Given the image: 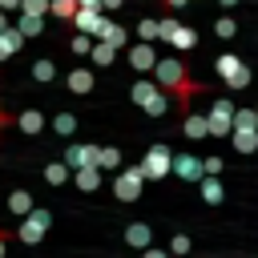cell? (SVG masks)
I'll return each instance as SVG.
<instances>
[{
    "label": "cell",
    "mask_w": 258,
    "mask_h": 258,
    "mask_svg": "<svg viewBox=\"0 0 258 258\" xmlns=\"http://www.w3.org/2000/svg\"><path fill=\"white\" fill-rule=\"evenodd\" d=\"M8 125H12V117H8L4 109H0V137H4V129H8Z\"/></svg>",
    "instance_id": "cell-40"
},
{
    "label": "cell",
    "mask_w": 258,
    "mask_h": 258,
    "mask_svg": "<svg viewBox=\"0 0 258 258\" xmlns=\"http://www.w3.org/2000/svg\"><path fill=\"white\" fill-rule=\"evenodd\" d=\"M0 258H8V230L0 226Z\"/></svg>",
    "instance_id": "cell-38"
},
{
    "label": "cell",
    "mask_w": 258,
    "mask_h": 258,
    "mask_svg": "<svg viewBox=\"0 0 258 258\" xmlns=\"http://www.w3.org/2000/svg\"><path fill=\"white\" fill-rule=\"evenodd\" d=\"M230 125H234V101L230 97H214V105H210V113H206V137H226L230 133Z\"/></svg>",
    "instance_id": "cell-7"
},
{
    "label": "cell",
    "mask_w": 258,
    "mask_h": 258,
    "mask_svg": "<svg viewBox=\"0 0 258 258\" xmlns=\"http://www.w3.org/2000/svg\"><path fill=\"white\" fill-rule=\"evenodd\" d=\"M222 169H226V161H222L218 153H210V157H202V173H214V177H222Z\"/></svg>",
    "instance_id": "cell-33"
},
{
    "label": "cell",
    "mask_w": 258,
    "mask_h": 258,
    "mask_svg": "<svg viewBox=\"0 0 258 258\" xmlns=\"http://www.w3.org/2000/svg\"><path fill=\"white\" fill-rule=\"evenodd\" d=\"M214 36H218V40H234V36H238L234 16H218V20H214Z\"/></svg>",
    "instance_id": "cell-28"
},
{
    "label": "cell",
    "mask_w": 258,
    "mask_h": 258,
    "mask_svg": "<svg viewBox=\"0 0 258 258\" xmlns=\"http://www.w3.org/2000/svg\"><path fill=\"white\" fill-rule=\"evenodd\" d=\"M32 81H36V85H52V81H56V60H48V56L32 60Z\"/></svg>",
    "instance_id": "cell-22"
},
{
    "label": "cell",
    "mask_w": 258,
    "mask_h": 258,
    "mask_svg": "<svg viewBox=\"0 0 258 258\" xmlns=\"http://www.w3.org/2000/svg\"><path fill=\"white\" fill-rule=\"evenodd\" d=\"M97 40H105V44H113V48H117V52H121V48H125V44H129V28H125V24H117V20H109V16H105V24H101V32H97Z\"/></svg>",
    "instance_id": "cell-15"
},
{
    "label": "cell",
    "mask_w": 258,
    "mask_h": 258,
    "mask_svg": "<svg viewBox=\"0 0 258 258\" xmlns=\"http://www.w3.org/2000/svg\"><path fill=\"white\" fill-rule=\"evenodd\" d=\"M0 28H8V12L4 8H0Z\"/></svg>",
    "instance_id": "cell-42"
},
{
    "label": "cell",
    "mask_w": 258,
    "mask_h": 258,
    "mask_svg": "<svg viewBox=\"0 0 258 258\" xmlns=\"http://www.w3.org/2000/svg\"><path fill=\"white\" fill-rule=\"evenodd\" d=\"M20 44H24V36H20V28H16V24L0 28V60L16 56V52H20Z\"/></svg>",
    "instance_id": "cell-18"
},
{
    "label": "cell",
    "mask_w": 258,
    "mask_h": 258,
    "mask_svg": "<svg viewBox=\"0 0 258 258\" xmlns=\"http://www.w3.org/2000/svg\"><path fill=\"white\" fill-rule=\"evenodd\" d=\"M169 173H177L181 181H198L202 177V157H194V153H173V165H169Z\"/></svg>",
    "instance_id": "cell-12"
},
{
    "label": "cell",
    "mask_w": 258,
    "mask_h": 258,
    "mask_svg": "<svg viewBox=\"0 0 258 258\" xmlns=\"http://www.w3.org/2000/svg\"><path fill=\"white\" fill-rule=\"evenodd\" d=\"M218 4H222V8H234V4H242V0H218Z\"/></svg>",
    "instance_id": "cell-41"
},
{
    "label": "cell",
    "mask_w": 258,
    "mask_h": 258,
    "mask_svg": "<svg viewBox=\"0 0 258 258\" xmlns=\"http://www.w3.org/2000/svg\"><path fill=\"white\" fill-rule=\"evenodd\" d=\"M141 185H145L141 165H129V169H117L113 194H117V202H137V198H141Z\"/></svg>",
    "instance_id": "cell-8"
},
{
    "label": "cell",
    "mask_w": 258,
    "mask_h": 258,
    "mask_svg": "<svg viewBox=\"0 0 258 258\" xmlns=\"http://www.w3.org/2000/svg\"><path fill=\"white\" fill-rule=\"evenodd\" d=\"M214 73H218V77L226 81V89H234V93L250 89V81H254L250 64H242V56H234V52H222V56H214Z\"/></svg>",
    "instance_id": "cell-3"
},
{
    "label": "cell",
    "mask_w": 258,
    "mask_h": 258,
    "mask_svg": "<svg viewBox=\"0 0 258 258\" xmlns=\"http://www.w3.org/2000/svg\"><path fill=\"white\" fill-rule=\"evenodd\" d=\"M0 8H4V12H16V8H20V0H0Z\"/></svg>",
    "instance_id": "cell-39"
},
{
    "label": "cell",
    "mask_w": 258,
    "mask_h": 258,
    "mask_svg": "<svg viewBox=\"0 0 258 258\" xmlns=\"http://www.w3.org/2000/svg\"><path fill=\"white\" fill-rule=\"evenodd\" d=\"M129 101H133L145 117H165V109H169V97H165V93L157 89V81H149L145 73H141V81H133Z\"/></svg>",
    "instance_id": "cell-2"
},
{
    "label": "cell",
    "mask_w": 258,
    "mask_h": 258,
    "mask_svg": "<svg viewBox=\"0 0 258 258\" xmlns=\"http://www.w3.org/2000/svg\"><path fill=\"white\" fill-rule=\"evenodd\" d=\"M28 210H32V194H28V189H12V194H8V214H12V218H24Z\"/></svg>",
    "instance_id": "cell-24"
},
{
    "label": "cell",
    "mask_w": 258,
    "mask_h": 258,
    "mask_svg": "<svg viewBox=\"0 0 258 258\" xmlns=\"http://www.w3.org/2000/svg\"><path fill=\"white\" fill-rule=\"evenodd\" d=\"M20 12H28V16H44V12H48V0H20Z\"/></svg>",
    "instance_id": "cell-34"
},
{
    "label": "cell",
    "mask_w": 258,
    "mask_h": 258,
    "mask_svg": "<svg viewBox=\"0 0 258 258\" xmlns=\"http://www.w3.org/2000/svg\"><path fill=\"white\" fill-rule=\"evenodd\" d=\"M48 125H52V129H56L60 137H73V133H77V117H73V113H56V117H52Z\"/></svg>",
    "instance_id": "cell-29"
},
{
    "label": "cell",
    "mask_w": 258,
    "mask_h": 258,
    "mask_svg": "<svg viewBox=\"0 0 258 258\" xmlns=\"http://www.w3.org/2000/svg\"><path fill=\"white\" fill-rule=\"evenodd\" d=\"M181 133H185L189 141H202V137H206V117L185 109V113H181Z\"/></svg>",
    "instance_id": "cell-19"
},
{
    "label": "cell",
    "mask_w": 258,
    "mask_h": 258,
    "mask_svg": "<svg viewBox=\"0 0 258 258\" xmlns=\"http://www.w3.org/2000/svg\"><path fill=\"white\" fill-rule=\"evenodd\" d=\"M48 12H52L56 20H73V12H77V0H48Z\"/></svg>",
    "instance_id": "cell-30"
},
{
    "label": "cell",
    "mask_w": 258,
    "mask_h": 258,
    "mask_svg": "<svg viewBox=\"0 0 258 258\" xmlns=\"http://www.w3.org/2000/svg\"><path fill=\"white\" fill-rule=\"evenodd\" d=\"M89 48H93V36H89V32H77V36L69 40V52H73V56H89Z\"/></svg>",
    "instance_id": "cell-31"
},
{
    "label": "cell",
    "mask_w": 258,
    "mask_h": 258,
    "mask_svg": "<svg viewBox=\"0 0 258 258\" xmlns=\"http://www.w3.org/2000/svg\"><path fill=\"white\" fill-rule=\"evenodd\" d=\"M226 137L238 153H258V125H234Z\"/></svg>",
    "instance_id": "cell-13"
},
{
    "label": "cell",
    "mask_w": 258,
    "mask_h": 258,
    "mask_svg": "<svg viewBox=\"0 0 258 258\" xmlns=\"http://www.w3.org/2000/svg\"><path fill=\"white\" fill-rule=\"evenodd\" d=\"M69 181H77L81 189H97V185H101V169H97V165H81V169H73Z\"/></svg>",
    "instance_id": "cell-23"
},
{
    "label": "cell",
    "mask_w": 258,
    "mask_h": 258,
    "mask_svg": "<svg viewBox=\"0 0 258 258\" xmlns=\"http://www.w3.org/2000/svg\"><path fill=\"white\" fill-rule=\"evenodd\" d=\"M161 4H165L169 12H177V8H185V4H194V0H161Z\"/></svg>",
    "instance_id": "cell-37"
},
{
    "label": "cell",
    "mask_w": 258,
    "mask_h": 258,
    "mask_svg": "<svg viewBox=\"0 0 258 258\" xmlns=\"http://www.w3.org/2000/svg\"><path fill=\"white\" fill-rule=\"evenodd\" d=\"M137 165H141L145 181H161V177L169 173V165H173V149H169L165 141H157V145H149V149H145V157H141Z\"/></svg>",
    "instance_id": "cell-5"
},
{
    "label": "cell",
    "mask_w": 258,
    "mask_h": 258,
    "mask_svg": "<svg viewBox=\"0 0 258 258\" xmlns=\"http://www.w3.org/2000/svg\"><path fill=\"white\" fill-rule=\"evenodd\" d=\"M121 52H129V64H133L137 73H149V69L157 64V48H153L149 40H129Z\"/></svg>",
    "instance_id": "cell-9"
},
{
    "label": "cell",
    "mask_w": 258,
    "mask_h": 258,
    "mask_svg": "<svg viewBox=\"0 0 258 258\" xmlns=\"http://www.w3.org/2000/svg\"><path fill=\"white\" fill-rule=\"evenodd\" d=\"M137 40H149V44H157V40H161L157 16H141V20H137Z\"/></svg>",
    "instance_id": "cell-27"
},
{
    "label": "cell",
    "mask_w": 258,
    "mask_h": 258,
    "mask_svg": "<svg viewBox=\"0 0 258 258\" xmlns=\"http://www.w3.org/2000/svg\"><path fill=\"white\" fill-rule=\"evenodd\" d=\"M64 89H69V93H77V97H89V93L97 89V73H93L89 64H77V69H69V73H64Z\"/></svg>",
    "instance_id": "cell-10"
},
{
    "label": "cell",
    "mask_w": 258,
    "mask_h": 258,
    "mask_svg": "<svg viewBox=\"0 0 258 258\" xmlns=\"http://www.w3.org/2000/svg\"><path fill=\"white\" fill-rule=\"evenodd\" d=\"M157 28H161V40H165V44H173V48H181V52L198 48V32H194L189 24H181V20H173V16H157Z\"/></svg>",
    "instance_id": "cell-6"
},
{
    "label": "cell",
    "mask_w": 258,
    "mask_h": 258,
    "mask_svg": "<svg viewBox=\"0 0 258 258\" xmlns=\"http://www.w3.org/2000/svg\"><path fill=\"white\" fill-rule=\"evenodd\" d=\"M69 169H81V165H97V141H73L64 145V157H60Z\"/></svg>",
    "instance_id": "cell-11"
},
{
    "label": "cell",
    "mask_w": 258,
    "mask_h": 258,
    "mask_svg": "<svg viewBox=\"0 0 258 258\" xmlns=\"http://www.w3.org/2000/svg\"><path fill=\"white\" fill-rule=\"evenodd\" d=\"M194 185L202 189V202H206V206H218V202L226 198V194H222V177H214V173H202Z\"/></svg>",
    "instance_id": "cell-16"
},
{
    "label": "cell",
    "mask_w": 258,
    "mask_h": 258,
    "mask_svg": "<svg viewBox=\"0 0 258 258\" xmlns=\"http://www.w3.org/2000/svg\"><path fill=\"white\" fill-rule=\"evenodd\" d=\"M149 73H153L157 89L177 105V113H185V109H189V101H194L198 93H206V85H202L198 77H189V69H185L177 56H157V64H153Z\"/></svg>",
    "instance_id": "cell-1"
},
{
    "label": "cell",
    "mask_w": 258,
    "mask_h": 258,
    "mask_svg": "<svg viewBox=\"0 0 258 258\" xmlns=\"http://www.w3.org/2000/svg\"><path fill=\"white\" fill-rule=\"evenodd\" d=\"M89 60H93L97 69H109V64L117 60V48H113V44H105V40H93V48H89Z\"/></svg>",
    "instance_id": "cell-20"
},
{
    "label": "cell",
    "mask_w": 258,
    "mask_h": 258,
    "mask_svg": "<svg viewBox=\"0 0 258 258\" xmlns=\"http://www.w3.org/2000/svg\"><path fill=\"white\" fill-rule=\"evenodd\" d=\"M254 117H258V105H254Z\"/></svg>",
    "instance_id": "cell-43"
},
{
    "label": "cell",
    "mask_w": 258,
    "mask_h": 258,
    "mask_svg": "<svg viewBox=\"0 0 258 258\" xmlns=\"http://www.w3.org/2000/svg\"><path fill=\"white\" fill-rule=\"evenodd\" d=\"M48 226H52V210H44V206H36L32 202V210L20 218V226H16V238L24 242V246H36L44 234H48Z\"/></svg>",
    "instance_id": "cell-4"
},
{
    "label": "cell",
    "mask_w": 258,
    "mask_h": 258,
    "mask_svg": "<svg viewBox=\"0 0 258 258\" xmlns=\"http://www.w3.org/2000/svg\"><path fill=\"white\" fill-rule=\"evenodd\" d=\"M125 242H129L133 250H145V246L153 242V226H149V222H129V226H125Z\"/></svg>",
    "instance_id": "cell-17"
},
{
    "label": "cell",
    "mask_w": 258,
    "mask_h": 258,
    "mask_svg": "<svg viewBox=\"0 0 258 258\" xmlns=\"http://www.w3.org/2000/svg\"><path fill=\"white\" fill-rule=\"evenodd\" d=\"M117 8H125V0H101V12H117Z\"/></svg>",
    "instance_id": "cell-36"
},
{
    "label": "cell",
    "mask_w": 258,
    "mask_h": 258,
    "mask_svg": "<svg viewBox=\"0 0 258 258\" xmlns=\"http://www.w3.org/2000/svg\"><path fill=\"white\" fill-rule=\"evenodd\" d=\"M189 250H194V242H189V234H173V238H169V254H173V258H185Z\"/></svg>",
    "instance_id": "cell-32"
},
{
    "label": "cell",
    "mask_w": 258,
    "mask_h": 258,
    "mask_svg": "<svg viewBox=\"0 0 258 258\" xmlns=\"http://www.w3.org/2000/svg\"><path fill=\"white\" fill-rule=\"evenodd\" d=\"M12 125H16L20 133H28V137H36V133H44V125H48V117H44L40 109H20V113L12 117Z\"/></svg>",
    "instance_id": "cell-14"
},
{
    "label": "cell",
    "mask_w": 258,
    "mask_h": 258,
    "mask_svg": "<svg viewBox=\"0 0 258 258\" xmlns=\"http://www.w3.org/2000/svg\"><path fill=\"white\" fill-rule=\"evenodd\" d=\"M69 177H73V169H69L64 161H44V181H48L52 189H60Z\"/></svg>",
    "instance_id": "cell-21"
},
{
    "label": "cell",
    "mask_w": 258,
    "mask_h": 258,
    "mask_svg": "<svg viewBox=\"0 0 258 258\" xmlns=\"http://www.w3.org/2000/svg\"><path fill=\"white\" fill-rule=\"evenodd\" d=\"M141 258H173V254H169V250H161V246H153V242H149V246H145V250H141Z\"/></svg>",
    "instance_id": "cell-35"
},
{
    "label": "cell",
    "mask_w": 258,
    "mask_h": 258,
    "mask_svg": "<svg viewBox=\"0 0 258 258\" xmlns=\"http://www.w3.org/2000/svg\"><path fill=\"white\" fill-rule=\"evenodd\" d=\"M97 169H121V149L117 145H97Z\"/></svg>",
    "instance_id": "cell-26"
},
{
    "label": "cell",
    "mask_w": 258,
    "mask_h": 258,
    "mask_svg": "<svg viewBox=\"0 0 258 258\" xmlns=\"http://www.w3.org/2000/svg\"><path fill=\"white\" fill-rule=\"evenodd\" d=\"M16 28H20V36H24V40H28V36L36 40V36L44 32V16H28V12H20V20H16Z\"/></svg>",
    "instance_id": "cell-25"
}]
</instances>
